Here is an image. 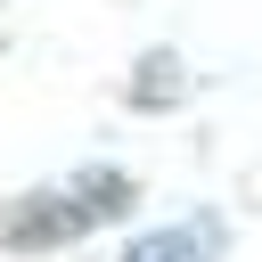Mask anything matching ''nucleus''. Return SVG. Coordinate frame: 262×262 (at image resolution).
<instances>
[{"instance_id":"nucleus-1","label":"nucleus","mask_w":262,"mask_h":262,"mask_svg":"<svg viewBox=\"0 0 262 262\" xmlns=\"http://www.w3.org/2000/svg\"><path fill=\"white\" fill-rule=\"evenodd\" d=\"M131 205H139V188H131L115 164H90V172H74V180H57V188L16 196V205L0 213V246L49 254V246H74V237H90L98 221H115V213H131Z\"/></svg>"},{"instance_id":"nucleus-2","label":"nucleus","mask_w":262,"mask_h":262,"mask_svg":"<svg viewBox=\"0 0 262 262\" xmlns=\"http://www.w3.org/2000/svg\"><path fill=\"white\" fill-rule=\"evenodd\" d=\"M221 246H229L221 213H188V221H172V229H147V237H131L115 262H221Z\"/></svg>"},{"instance_id":"nucleus-3","label":"nucleus","mask_w":262,"mask_h":262,"mask_svg":"<svg viewBox=\"0 0 262 262\" xmlns=\"http://www.w3.org/2000/svg\"><path fill=\"white\" fill-rule=\"evenodd\" d=\"M172 74H180V66H172V57H164V49H156V57H147V66H139V82H131V98H139V106H164V98H172V90H180V82H172Z\"/></svg>"}]
</instances>
